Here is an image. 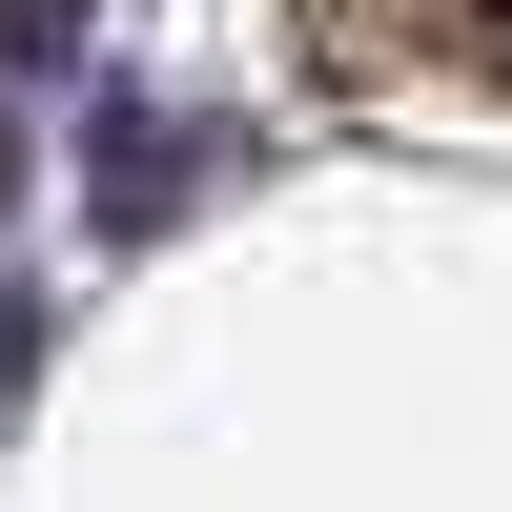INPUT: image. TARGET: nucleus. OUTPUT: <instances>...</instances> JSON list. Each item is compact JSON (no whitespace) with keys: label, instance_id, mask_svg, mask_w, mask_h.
<instances>
[{"label":"nucleus","instance_id":"nucleus-1","mask_svg":"<svg viewBox=\"0 0 512 512\" xmlns=\"http://www.w3.org/2000/svg\"><path fill=\"white\" fill-rule=\"evenodd\" d=\"M287 41H308L328 82H472L492 0H287Z\"/></svg>","mask_w":512,"mask_h":512}]
</instances>
